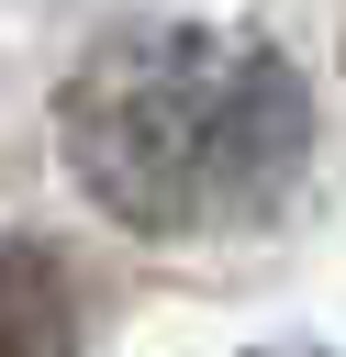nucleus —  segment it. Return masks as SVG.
I'll list each match as a JSON object with an SVG mask.
<instances>
[{"instance_id":"obj_1","label":"nucleus","mask_w":346,"mask_h":357,"mask_svg":"<svg viewBox=\"0 0 346 357\" xmlns=\"http://www.w3.org/2000/svg\"><path fill=\"white\" fill-rule=\"evenodd\" d=\"M67 178L156 245L268 223L313 167V89L246 22H123L56 89Z\"/></svg>"},{"instance_id":"obj_2","label":"nucleus","mask_w":346,"mask_h":357,"mask_svg":"<svg viewBox=\"0 0 346 357\" xmlns=\"http://www.w3.org/2000/svg\"><path fill=\"white\" fill-rule=\"evenodd\" d=\"M0 357H78V290L33 234H0Z\"/></svg>"}]
</instances>
